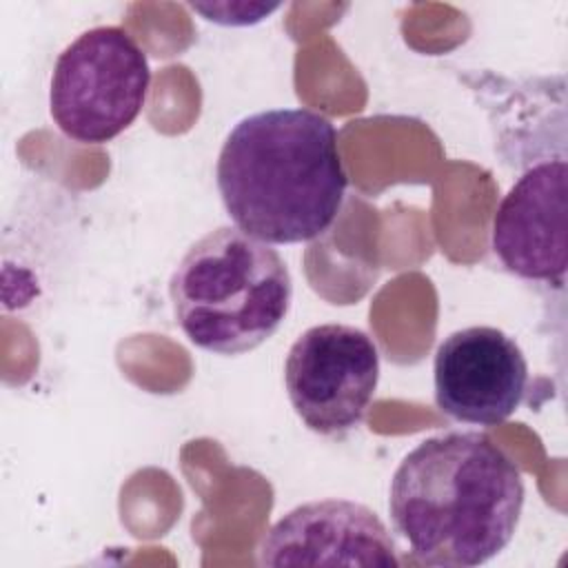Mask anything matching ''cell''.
I'll list each match as a JSON object with an SVG mask.
<instances>
[{
	"label": "cell",
	"instance_id": "7a4b0ae2",
	"mask_svg": "<svg viewBox=\"0 0 568 568\" xmlns=\"http://www.w3.org/2000/svg\"><path fill=\"white\" fill-rule=\"evenodd\" d=\"M215 182L233 224L266 244L324 235L348 186L337 129L304 106L242 118L224 138Z\"/></svg>",
	"mask_w": 568,
	"mask_h": 568
},
{
	"label": "cell",
	"instance_id": "277c9868",
	"mask_svg": "<svg viewBox=\"0 0 568 568\" xmlns=\"http://www.w3.org/2000/svg\"><path fill=\"white\" fill-rule=\"evenodd\" d=\"M149 87L151 64L138 40L118 24H100L58 55L49 111L69 140L106 144L142 113Z\"/></svg>",
	"mask_w": 568,
	"mask_h": 568
},
{
	"label": "cell",
	"instance_id": "ba28073f",
	"mask_svg": "<svg viewBox=\"0 0 568 568\" xmlns=\"http://www.w3.org/2000/svg\"><path fill=\"white\" fill-rule=\"evenodd\" d=\"M262 566H399L397 544L375 510L315 499L280 517L257 548Z\"/></svg>",
	"mask_w": 568,
	"mask_h": 568
},
{
	"label": "cell",
	"instance_id": "3957f363",
	"mask_svg": "<svg viewBox=\"0 0 568 568\" xmlns=\"http://www.w3.org/2000/svg\"><path fill=\"white\" fill-rule=\"evenodd\" d=\"M175 324L213 355H244L277 333L293 302V280L266 242L217 226L193 242L169 280Z\"/></svg>",
	"mask_w": 568,
	"mask_h": 568
},
{
	"label": "cell",
	"instance_id": "52a82bcc",
	"mask_svg": "<svg viewBox=\"0 0 568 568\" xmlns=\"http://www.w3.org/2000/svg\"><path fill=\"white\" fill-rule=\"evenodd\" d=\"M566 155L530 164L501 197L490 226V248L499 264L528 282L564 286L566 244Z\"/></svg>",
	"mask_w": 568,
	"mask_h": 568
},
{
	"label": "cell",
	"instance_id": "8992f818",
	"mask_svg": "<svg viewBox=\"0 0 568 568\" xmlns=\"http://www.w3.org/2000/svg\"><path fill=\"white\" fill-rule=\"evenodd\" d=\"M526 386V355L501 328H459L435 351V404L455 422L497 426L521 406Z\"/></svg>",
	"mask_w": 568,
	"mask_h": 568
},
{
	"label": "cell",
	"instance_id": "6da1fadb",
	"mask_svg": "<svg viewBox=\"0 0 568 568\" xmlns=\"http://www.w3.org/2000/svg\"><path fill=\"white\" fill-rule=\"evenodd\" d=\"M524 499V477L501 446L479 430H446L404 455L388 513L417 561L473 568L513 541Z\"/></svg>",
	"mask_w": 568,
	"mask_h": 568
},
{
	"label": "cell",
	"instance_id": "5b68a950",
	"mask_svg": "<svg viewBox=\"0 0 568 568\" xmlns=\"http://www.w3.org/2000/svg\"><path fill=\"white\" fill-rule=\"evenodd\" d=\"M377 382V344L351 324L306 328L284 362V386L295 415L324 437H344L364 422Z\"/></svg>",
	"mask_w": 568,
	"mask_h": 568
}]
</instances>
